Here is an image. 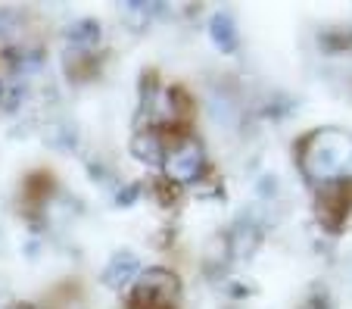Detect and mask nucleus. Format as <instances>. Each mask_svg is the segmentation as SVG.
I'll list each match as a JSON object with an SVG mask.
<instances>
[{
    "label": "nucleus",
    "mask_w": 352,
    "mask_h": 309,
    "mask_svg": "<svg viewBox=\"0 0 352 309\" xmlns=\"http://www.w3.org/2000/svg\"><path fill=\"white\" fill-rule=\"evenodd\" d=\"M302 169L312 178L352 182V138L340 131H318L302 141Z\"/></svg>",
    "instance_id": "f257e3e1"
},
{
    "label": "nucleus",
    "mask_w": 352,
    "mask_h": 309,
    "mask_svg": "<svg viewBox=\"0 0 352 309\" xmlns=\"http://www.w3.org/2000/svg\"><path fill=\"white\" fill-rule=\"evenodd\" d=\"M131 309H178V281L162 269H150L131 297Z\"/></svg>",
    "instance_id": "f03ea898"
},
{
    "label": "nucleus",
    "mask_w": 352,
    "mask_h": 309,
    "mask_svg": "<svg viewBox=\"0 0 352 309\" xmlns=\"http://www.w3.org/2000/svg\"><path fill=\"white\" fill-rule=\"evenodd\" d=\"M352 209V182H333L318 194V215L331 231L343 225V219Z\"/></svg>",
    "instance_id": "7ed1b4c3"
},
{
    "label": "nucleus",
    "mask_w": 352,
    "mask_h": 309,
    "mask_svg": "<svg viewBox=\"0 0 352 309\" xmlns=\"http://www.w3.org/2000/svg\"><path fill=\"white\" fill-rule=\"evenodd\" d=\"M166 172L168 178H175V182H190V178H197L199 166H203V150H199L197 141H190V138H184V141L178 144L175 150H166Z\"/></svg>",
    "instance_id": "20e7f679"
},
{
    "label": "nucleus",
    "mask_w": 352,
    "mask_h": 309,
    "mask_svg": "<svg viewBox=\"0 0 352 309\" xmlns=\"http://www.w3.org/2000/svg\"><path fill=\"white\" fill-rule=\"evenodd\" d=\"M138 256L134 253H116L113 256V262L107 266V272H103V281L109 284V288H116V290H122L131 278H138Z\"/></svg>",
    "instance_id": "39448f33"
},
{
    "label": "nucleus",
    "mask_w": 352,
    "mask_h": 309,
    "mask_svg": "<svg viewBox=\"0 0 352 309\" xmlns=\"http://www.w3.org/2000/svg\"><path fill=\"white\" fill-rule=\"evenodd\" d=\"M131 153L146 166H160L166 160V147H162V138L156 131H138V138L131 141Z\"/></svg>",
    "instance_id": "423d86ee"
},
{
    "label": "nucleus",
    "mask_w": 352,
    "mask_h": 309,
    "mask_svg": "<svg viewBox=\"0 0 352 309\" xmlns=\"http://www.w3.org/2000/svg\"><path fill=\"white\" fill-rule=\"evenodd\" d=\"M69 41H72V44H97L100 41V25L97 22H91V19L75 22V25L69 28Z\"/></svg>",
    "instance_id": "0eeeda50"
},
{
    "label": "nucleus",
    "mask_w": 352,
    "mask_h": 309,
    "mask_svg": "<svg viewBox=\"0 0 352 309\" xmlns=\"http://www.w3.org/2000/svg\"><path fill=\"white\" fill-rule=\"evenodd\" d=\"M25 188H28V194H32L34 200H41V197L50 191V175H32Z\"/></svg>",
    "instance_id": "6e6552de"
},
{
    "label": "nucleus",
    "mask_w": 352,
    "mask_h": 309,
    "mask_svg": "<svg viewBox=\"0 0 352 309\" xmlns=\"http://www.w3.org/2000/svg\"><path fill=\"white\" fill-rule=\"evenodd\" d=\"M212 28H215V41H219V44H225V47H234V32H231V22L228 19H215L212 22Z\"/></svg>",
    "instance_id": "1a4fd4ad"
},
{
    "label": "nucleus",
    "mask_w": 352,
    "mask_h": 309,
    "mask_svg": "<svg viewBox=\"0 0 352 309\" xmlns=\"http://www.w3.org/2000/svg\"><path fill=\"white\" fill-rule=\"evenodd\" d=\"M134 194H138V188H125V191L119 194V203L125 200V206H128V200H134Z\"/></svg>",
    "instance_id": "9d476101"
},
{
    "label": "nucleus",
    "mask_w": 352,
    "mask_h": 309,
    "mask_svg": "<svg viewBox=\"0 0 352 309\" xmlns=\"http://www.w3.org/2000/svg\"><path fill=\"white\" fill-rule=\"evenodd\" d=\"M0 97H3V85H0Z\"/></svg>",
    "instance_id": "9b49d317"
}]
</instances>
